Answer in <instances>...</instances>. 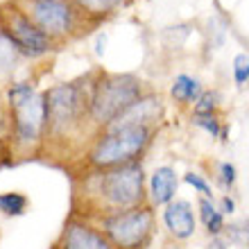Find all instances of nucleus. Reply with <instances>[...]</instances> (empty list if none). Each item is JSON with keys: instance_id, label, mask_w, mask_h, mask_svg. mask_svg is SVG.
<instances>
[{"instance_id": "obj_1", "label": "nucleus", "mask_w": 249, "mask_h": 249, "mask_svg": "<svg viewBox=\"0 0 249 249\" xmlns=\"http://www.w3.org/2000/svg\"><path fill=\"white\" fill-rule=\"evenodd\" d=\"M84 199L93 202L95 209L102 211L100 217L116 211L134 209L141 204H150L145 190L143 165L129 163L109 170H95L84 181Z\"/></svg>"}, {"instance_id": "obj_2", "label": "nucleus", "mask_w": 249, "mask_h": 249, "mask_svg": "<svg viewBox=\"0 0 249 249\" xmlns=\"http://www.w3.org/2000/svg\"><path fill=\"white\" fill-rule=\"evenodd\" d=\"M152 134H154V127H143V124L105 127L89 150V163L95 170L138 163L141 154L150 147Z\"/></svg>"}, {"instance_id": "obj_3", "label": "nucleus", "mask_w": 249, "mask_h": 249, "mask_svg": "<svg viewBox=\"0 0 249 249\" xmlns=\"http://www.w3.org/2000/svg\"><path fill=\"white\" fill-rule=\"evenodd\" d=\"M95 79L86 77L77 82H64L46 91L48 129L50 136H66L82 124V118H91V93Z\"/></svg>"}, {"instance_id": "obj_4", "label": "nucleus", "mask_w": 249, "mask_h": 249, "mask_svg": "<svg viewBox=\"0 0 249 249\" xmlns=\"http://www.w3.org/2000/svg\"><path fill=\"white\" fill-rule=\"evenodd\" d=\"M143 98V82L136 75H107L102 72L93 82L91 93V120L102 129L109 127L116 118H120L131 105Z\"/></svg>"}, {"instance_id": "obj_5", "label": "nucleus", "mask_w": 249, "mask_h": 249, "mask_svg": "<svg viewBox=\"0 0 249 249\" xmlns=\"http://www.w3.org/2000/svg\"><path fill=\"white\" fill-rule=\"evenodd\" d=\"M34 25L50 39L66 41L84 32V20L91 18L77 7L75 0H12Z\"/></svg>"}, {"instance_id": "obj_6", "label": "nucleus", "mask_w": 249, "mask_h": 249, "mask_svg": "<svg viewBox=\"0 0 249 249\" xmlns=\"http://www.w3.org/2000/svg\"><path fill=\"white\" fill-rule=\"evenodd\" d=\"M100 227L116 249H145L152 243L157 220H154V206L141 204L134 209L116 211L100 217Z\"/></svg>"}, {"instance_id": "obj_7", "label": "nucleus", "mask_w": 249, "mask_h": 249, "mask_svg": "<svg viewBox=\"0 0 249 249\" xmlns=\"http://www.w3.org/2000/svg\"><path fill=\"white\" fill-rule=\"evenodd\" d=\"M0 30L18 46L23 57H30V59L43 57L54 46V41L48 34L41 32L12 0L0 5Z\"/></svg>"}, {"instance_id": "obj_8", "label": "nucleus", "mask_w": 249, "mask_h": 249, "mask_svg": "<svg viewBox=\"0 0 249 249\" xmlns=\"http://www.w3.org/2000/svg\"><path fill=\"white\" fill-rule=\"evenodd\" d=\"M48 129V102L46 91L36 93L27 105L12 111V136L16 145L30 147L46 136Z\"/></svg>"}, {"instance_id": "obj_9", "label": "nucleus", "mask_w": 249, "mask_h": 249, "mask_svg": "<svg viewBox=\"0 0 249 249\" xmlns=\"http://www.w3.org/2000/svg\"><path fill=\"white\" fill-rule=\"evenodd\" d=\"M57 249H116L107 233L86 220L71 217L61 231V240Z\"/></svg>"}, {"instance_id": "obj_10", "label": "nucleus", "mask_w": 249, "mask_h": 249, "mask_svg": "<svg viewBox=\"0 0 249 249\" xmlns=\"http://www.w3.org/2000/svg\"><path fill=\"white\" fill-rule=\"evenodd\" d=\"M161 220H163L168 233L179 243L190 240L197 231V217L195 211H193V204L188 199H175L168 206H163Z\"/></svg>"}, {"instance_id": "obj_11", "label": "nucleus", "mask_w": 249, "mask_h": 249, "mask_svg": "<svg viewBox=\"0 0 249 249\" xmlns=\"http://www.w3.org/2000/svg\"><path fill=\"white\" fill-rule=\"evenodd\" d=\"M179 188V175L172 165H159L154 168L147 181V202L157 209V206H168L175 202Z\"/></svg>"}, {"instance_id": "obj_12", "label": "nucleus", "mask_w": 249, "mask_h": 249, "mask_svg": "<svg viewBox=\"0 0 249 249\" xmlns=\"http://www.w3.org/2000/svg\"><path fill=\"white\" fill-rule=\"evenodd\" d=\"M163 116V100L159 95H143L136 105H131L127 111L116 118L109 127H129V124H143V127H152L159 123Z\"/></svg>"}, {"instance_id": "obj_13", "label": "nucleus", "mask_w": 249, "mask_h": 249, "mask_svg": "<svg viewBox=\"0 0 249 249\" xmlns=\"http://www.w3.org/2000/svg\"><path fill=\"white\" fill-rule=\"evenodd\" d=\"M170 95L179 105H193V102H197V100L204 95L202 82L195 77H190V75H177V77L172 79Z\"/></svg>"}, {"instance_id": "obj_14", "label": "nucleus", "mask_w": 249, "mask_h": 249, "mask_svg": "<svg viewBox=\"0 0 249 249\" xmlns=\"http://www.w3.org/2000/svg\"><path fill=\"white\" fill-rule=\"evenodd\" d=\"M197 209H199V220H202L206 233H209L211 238L224 236L227 224H224V215H222V211L215 206V202H213V199H206V197H199Z\"/></svg>"}, {"instance_id": "obj_15", "label": "nucleus", "mask_w": 249, "mask_h": 249, "mask_svg": "<svg viewBox=\"0 0 249 249\" xmlns=\"http://www.w3.org/2000/svg\"><path fill=\"white\" fill-rule=\"evenodd\" d=\"M75 2L91 18H105L123 5V0H75Z\"/></svg>"}, {"instance_id": "obj_16", "label": "nucleus", "mask_w": 249, "mask_h": 249, "mask_svg": "<svg viewBox=\"0 0 249 249\" xmlns=\"http://www.w3.org/2000/svg\"><path fill=\"white\" fill-rule=\"evenodd\" d=\"M34 95H36V86L32 82H16V84H12L9 91H7V107H9V111L27 105Z\"/></svg>"}, {"instance_id": "obj_17", "label": "nucleus", "mask_w": 249, "mask_h": 249, "mask_svg": "<svg viewBox=\"0 0 249 249\" xmlns=\"http://www.w3.org/2000/svg\"><path fill=\"white\" fill-rule=\"evenodd\" d=\"M27 199L23 193H0V213L7 217H20L27 211Z\"/></svg>"}, {"instance_id": "obj_18", "label": "nucleus", "mask_w": 249, "mask_h": 249, "mask_svg": "<svg viewBox=\"0 0 249 249\" xmlns=\"http://www.w3.org/2000/svg\"><path fill=\"white\" fill-rule=\"evenodd\" d=\"M20 57H23V53L18 50V46L0 30V72L14 71V66L18 64Z\"/></svg>"}, {"instance_id": "obj_19", "label": "nucleus", "mask_w": 249, "mask_h": 249, "mask_svg": "<svg viewBox=\"0 0 249 249\" xmlns=\"http://www.w3.org/2000/svg\"><path fill=\"white\" fill-rule=\"evenodd\" d=\"M193 124L204 129L211 138H222L227 141V127L222 124V120L217 118V113H211V116H193Z\"/></svg>"}, {"instance_id": "obj_20", "label": "nucleus", "mask_w": 249, "mask_h": 249, "mask_svg": "<svg viewBox=\"0 0 249 249\" xmlns=\"http://www.w3.org/2000/svg\"><path fill=\"white\" fill-rule=\"evenodd\" d=\"M217 105H220V95L215 91H204V95L193 107V116H211L217 111Z\"/></svg>"}, {"instance_id": "obj_21", "label": "nucleus", "mask_w": 249, "mask_h": 249, "mask_svg": "<svg viewBox=\"0 0 249 249\" xmlns=\"http://www.w3.org/2000/svg\"><path fill=\"white\" fill-rule=\"evenodd\" d=\"M184 181L188 186H193V190L195 193H199V197H206V199H213V188H211V184L206 181V179L199 175V172H186L184 175Z\"/></svg>"}, {"instance_id": "obj_22", "label": "nucleus", "mask_w": 249, "mask_h": 249, "mask_svg": "<svg viewBox=\"0 0 249 249\" xmlns=\"http://www.w3.org/2000/svg\"><path fill=\"white\" fill-rule=\"evenodd\" d=\"M233 82L238 86H243L249 82V54L247 53H240L233 59Z\"/></svg>"}, {"instance_id": "obj_23", "label": "nucleus", "mask_w": 249, "mask_h": 249, "mask_svg": "<svg viewBox=\"0 0 249 249\" xmlns=\"http://www.w3.org/2000/svg\"><path fill=\"white\" fill-rule=\"evenodd\" d=\"M217 175H220V184H222L224 190H231L233 186H236L238 170H236V165H233V163H229V161L220 163V168H217Z\"/></svg>"}, {"instance_id": "obj_24", "label": "nucleus", "mask_w": 249, "mask_h": 249, "mask_svg": "<svg viewBox=\"0 0 249 249\" xmlns=\"http://www.w3.org/2000/svg\"><path fill=\"white\" fill-rule=\"evenodd\" d=\"M217 209L222 211V215H233V213H236V199L231 195H224L222 199H220V204H217Z\"/></svg>"}, {"instance_id": "obj_25", "label": "nucleus", "mask_w": 249, "mask_h": 249, "mask_svg": "<svg viewBox=\"0 0 249 249\" xmlns=\"http://www.w3.org/2000/svg\"><path fill=\"white\" fill-rule=\"evenodd\" d=\"M206 249H229V243H227L222 236H220V238H211V243H209V247H206Z\"/></svg>"}, {"instance_id": "obj_26", "label": "nucleus", "mask_w": 249, "mask_h": 249, "mask_svg": "<svg viewBox=\"0 0 249 249\" xmlns=\"http://www.w3.org/2000/svg\"><path fill=\"white\" fill-rule=\"evenodd\" d=\"M105 43H107V34H100V39H98V50H95L98 54H105Z\"/></svg>"}, {"instance_id": "obj_27", "label": "nucleus", "mask_w": 249, "mask_h": 249, "mask_svg": "<svg viewBox=\"0 0 249 249\" xmlns=\"http://www.w3.org/2000/svg\"><path fill=\"white\" fill-rule=\"evenodd\" d=\"M243 229H245V238H247V245H249V220L243 222Z\"/></svg>"}, {"instance_id": "obj_28", "label": "nucleus", "mask_w": 249, "mask_h": 249, "mask_svg": "<svg viewBox=\"0 0 249 249\" xmlns=\"http://www.w3.org/2000/svg\"><path fill=\"white\" fill-rule=\"evenodd\" d=\"M247 247H249V245H247Z\"/></svg>"}]
</instances>
